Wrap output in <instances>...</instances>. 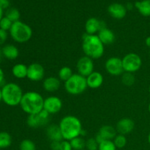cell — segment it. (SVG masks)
Masks as SVG:
<instances>
[{"instance_id":"cell-1","label":"cell","mask_w":150,"mask_h":150,"mask_svg":"<svg viewBox=\"0 0 150 150\" xmlns=\"http://www.w3.org/2000/svg\"><path fill=\"white\" fill-rule=\"evenodd\" d=\"M82 50L85 56L98 59L103 56L105 46L97 35H88L85 33L82 40Z\"/></svg>"},{"instance_id":"cell-2","label":"cell","mask_w":150,"mask_h":150,"mask_svg":"<svg viewBox=\"0 0 150 150\" xmlns=\"http://www.w3.org/2000/svg\"><path fill=\"white\" fill-rule=\"evenodd\" d=\"M59 126L64 140L71 141L75 138L81 136L83 131L80 120L73 115H67L63 117Z\"/></svg>"},{"instance_id":"cell-3","label":"cell","mask_w":150,"mask_h":150,"mask_svg":"<svg viewBox=\"0 0 150 150\" xmlns=\"http://www.w3.org/2000/svg\"><path fill=\"white\" fill-rule=\"evenodd\" d=\"M44 98L38 92L29 91L23 93L20 106L28 115L36 114L43 110Z\"/></svg>"},{"instance_id":"cell-4","label":"cell","mask_w":150,"mask_h":150,"mask_svg":"<svg viewBox=\"0 0 150 150\" xmlns=\"http://www.w3.org/2000/svg\"><path fill=\"white\" fill-rule=\"evenodd\" d=\"M2 101L9 106L14 107L20 105L23 93L21 87L17 83H8L1 88Z\"/></svg>"},{"instance_id":"cell-5","label":"cell","mask_w":150,"mask_h":150,"mask_svg":"<svg viewBox=\"0 0 150 150\" xmlns=\"http://www.w3.org/2000/svg\"><path fill=\"white\" fill-rule=\"evenodd\" d=\"M32 29L26 23L18 21L14 22L10 29V34L14 41L18 43H25L32 37Z\"/></svg>"},{"instance_id":"cell-6","label":"cell","mask_w":150,"mask_h":150,"mask_svg":"<svg viewBox=\"0 0 150 150\" xmlns=\"http://www.w3.org/2000/svg\"><path fill=\"white\" fill-rule=\"evenodd\" d=\"M86 78L79 73L73 74L64 82V88L67 92L72 95H79L85 92L87 88Z\"/></svg>"},{"instance_id":"cell-7","label":"cell","mask_w":150,"mask_h":150,"mask_svg":"<svg viewBox=\"0 0 150 150\" xmlns=\"http://www.w3.org/2000/svg\"><path fill=\"white\" fill-rule=\"evenodd\" d=\"M122 66L126 73H134L139 71L142 65V60L140 56L135 53H129L122 59Z\"/></svg>"},{"instance_id":"cell-8","label":"cell","mask_w":150,"mask_h":150,"mask_svg":"<svg viewBox=\"0 0 150 150\" xmlns=\"http://www.w3.org/2000/svg\"><path fill=\"white\" fill-rule=\"evenodd\" d=\"M50 120V114L45 110L36 114L28 115L26 123L28 126L32 128H38L46 125Z\"/></svg>"},{"instance_id":"cell-9","label":"cell","mask_w":150,"mask_h":150,"mask_svg":"<svg viewBox=\"0 0 150 150\" xmlns=\"http://www.w3.org/2000/svg\"><path fill=\"white\" fill-rule=\"evenodd\" d=\"M105 68L107 73L113 76H122L124 73L122 59L120 57H112L106 60Z\"/></svg>"},{"instance_id":"cell-10","label":"cell","mask_w":150,"mask_h":150,"mask_svg":"<svg viewBox=\"0 0 150 150\" xmlns=\"http://www.w3.org/2000/svg\"><path fill=\"white\" fill-rule=\"evenodd\" d=\"M94 67L93 59L86 56L81 57L76 64L78 73L86 78L94 72Z\"/></svg>"},{"instance_id":"cell-11","label":"cell","mask_w":150,"mask_h":150,"mask_svg":"<svg viewBox=\"0 0 150 150\" xmlns=\"http://www.w3.org/2000/svg\"><path fill=\"white\" fill-rule=\"evenodd\" d=\"M62 108V101L59 97L49 96L44 99L43 109L48 114H55L59 112Z\"/></svg>"},{"instance_id":"cell-12","label":"cell","mask_w":150,"mask_h":150,"mask_svg":"<svg viewBox=\"0 0 150 150\" xmlns=\"http://www.w3.org/2000/svg\"><path fill=\"white\" fill-rule=\"evenodd\" d=\"M45 76V69L40 63H32L28 66L27 79L32 81L38 82L42 80Z\"/></svg>"},{"instance_id":"cell-13","label":"cell","mask_w":150,"mask_h":150,"mask_svg":"<svg viewBox=\"0 0 150 150\" xmlns=\"http://www.w3.org/2000/svg\"><path fill=\"white\" fill-rule=\"evenodd\" d=\"M104 27H105L104 22L96 18H89L85 23V31L88 35H96Z\"/></svg>"},{"instance_id":"cell-14","label":"cell","mask_w":150,"mask_h":150,"mask_svg":"<svg viewBox=\"0 0 150 150\" xmlns=\"http://www.w3.org/2000/svg\"><path fill=\"white\" fill-rule=\"evenodd\" d=\"M135 127V123L131 119L122 118L119 120L116 125V130L119 134L125 135L129 134L133 130Z\"/></svg>"},{"instance_id":"cell-15","label":"cell","mask_w":150,"mask_h":150,"mask_svg":"<svg viewBox=\"0 0 150 150\" xmlns=\"http://www.w3.org/2000/svg\"><path fill=\"white\" fill-rule=\"evenodd\" d=\"M127 8L125 6L120 3H113L108 7V13L110 16L115 19L124 18L127 14Z\"/></svg>"},{"instance_id":"cell-16","label":"cell","mask_w":150,"mask_h":150,"mask_svg":"<svg viewBox=\"0 0 150 150\" xmlns=\"http://www.w3.org/2000/svg\"><path fill=\"white\" fill-rule=\"evenodd\" d=\"M104 81V78L102 73L99 72L94 71L89 76L86 77L87 86L90 89H98L103 85Z\"/></svg>"},{"instance_id":"cell-17","label":"cell","mask_w":150,"mask_h":150,"mask_svg":"<svg viewBox=\"0 0 150 150\" xmlns=\"http://www.w3.org/2000/svg\"><path fill=\"white\" fill-rule=\"evenodd\" d=\"M61 85V81L59 78L49 76L45 79L42 82V87L46 92H54L58 90Z\"/></svg>"},{"instance_id":"cell-18","label":"cell","mask_w":150,"mask_h":150,"mask_svg":"<svg viewBox=\"0 0 150 150\" xmlns=\"http://www.w3.org/2000/svg\"><path fill=\"white\" fill-rule=\"evenodd\" d=\"M97 35L104 45H110V44L113 43L116 38L115 34L111 29H108L107 27H104L102 29H100V31L98 32Z\"/></svg>"},{"instance_id":"cell-19","label":"cell","mask_w":150,"mask_h":150,"mask_svg":"<svg viewBox=\"0 0 150 150\" xmlns=\"http://www.w3.org/2000/svg\"><path fill=\"white\" fill-rule=\"evenodd\" d=\"M46 135L51 142H62L64 140L59 126L57 125L48 126L46 129Z\"/></svg>"},{"instance_id":"cell-20","label":"cell","mask_w":150,"mask_h":150,"mask_svg":"<svg viewBox=\"0 0 150 150\" xmlns=\"http://www.w3.org/2000/svg\"><path fill=\"white\" fill-rule=\"evenodd\" d=\"M3 57L9 60H15L19 55V51L16 46L12 44H7L4 45L1 49Z\"/></svg>"},{"instance_id":"cell-21","label":"cell","mask_w":150,"mask_h":150,"mask_svg":"<svg viewBox=\"0 0 150 150\" xmlns=\"http://www.w3.org/2000/svg\"><path fill=\"white\" fill-rule=\"evenodd\" d=\"M117 130L111 125H103L100 128L98 134L104 140H113L117 136Z\"/></svg>"},{"instance_id":"cell-22","label":"cell","mask_w":150,"mask_h":150,"mask_svg":"<svg viewBox=\"0 0 150 150\" xmlns=\"http://www.w3.org/2000/svg\"><path fill=\"white\" fill-rule=\"evenodd\" d=\"M28 66L23 63L15 64L12 68V73L16 79H23L27 77Z\"/></svg>"},{"instance_id":"cell-23","label":"cell","mask_w":150,"mask_h":150,"mask_svg":"<svg viewBox=\"0 0 150 150\" xmlns=\"http://www.w3.org/2000/svg\"><path fill=\"white\" fill-rule=\"evenodd\" d=\"M134 6L143 16H150V0L136 1Z\"/></svg>"},{"instance_id":"cell-24","label":"cell","mask_w":150,"mask_h":150,"mask_svg":"<svg viewBox=\"0 0 150 150\" xmlns=\"http://www.w3.org/2000/svg\"><path fill=\"white\" fill-rule=\"evenodd\" d=\"M74 73H73V70L70 68V67H67V66H64L60 68V70H59L58 73V77L59 79L62 81H67L70 77H71Z\"/></svg>"},{"instance_id":"cell-25","label":"cell","mask_w":150,"mask_h":150,"mask_svg":"<svg viewBox=\"0 0 150 150\" xmlns=\"http://www.w3.org/2000/svg\"><path fill=\"white\" fill-rule=\"evenodd\" d=\"M12 144V137L7 132H0V149L9 147Z\"/></svg>"},{"instance_id":"cell-26","label":"cell","mask_w":150,"mask_h":150,"mask_svg":"<svg viewBox=\"0 0 150 150\" xmlns=\"http://www.w3.org/2000/svg\"><path fill=\"white\" fill-rule=\"evenodd\" d=\"M70 142L71 144L73 150H83L86 147V141L81 136L75 138L70 141Z\"/></svg>"},{"instance_id":"cell-27","label":"cell","mask_w":150,"mask_h":150,"mask_svg":"<svg viewBox=\"0 0 150 150\" xmlns=\"http://www.w3.org/2000/svg\"><path fill=\"white\" fill-rule=\"evenodd\" d=\"M5 17H7V18L10 19L13 23L18 21L21 17L20 12L18 11V9L14 8V7L8 8L7 10V11H6Z\"/></svg>"},{"instance_id":"cell-28","label":"cell","mask_w":150,"mask_h":150,"mask_svg":"<svg viewBox=\"0 0 150 150\" xmlns=\"http://www.w3.org/2000/svg\"><path fill=\"white\" fill-rule=\"evenodd\" d=\"M121 81L122 83L124 85H125V86H130L133 84H134L135 81H136V78H135L133 73L124 72L123 74L122 75Z\"/></svg>"},{"instance_id":"cell-29","label":"cell","mask_w":150,"mask_h":150,"mask_svg":"<svg viewBox=\"0 0 150 150\" xmlns=\"http://www.w3.org/2000/svg\"><path fill=\"white\" fill-rule=\"evenodd\" d=\"M114 144L117 146V149H122L127 144V139H126L125 136L122 134H117L115 136L114 139H113Z\"/></svg>"},{"instance_id":"cell-30","label":"cell","mask_w":150,"mask_h":150,"mask_svg":"<svg viewBox=\"0 0 150 150\" xmlns=\"http://www.w3.org/2000/svg\"><path fill=\"white\" fill-rule=\"evenodd\" d=\"M19 149L20 150H36V145L33 141L30 139H24L20 143Z\"/></svg>"},{"instance_id":"cell-31","label":"cell","mask_w":150,"mask_h":150,"mask_svg":"<svg viewBox=\"0 0 150 150\" xmlns=\"http://www.w3.org/2000/svg\"><path fill=\"white\" fill-rule=\"evenodd\" d=\"M117 146L112 140H104L99 144L98 150H117Z\"/></svg>"},{"instance_id":"cell-32","label":"cell","mask_w":150,"mask_h":150,"mask_svg":"<svg viewBox=\"0 0 150 150\" xmlns=\"http://www.w3.org/2000/svg\"><path fill=\"white\" fill-rule=\"evenodd\" d=\"M13 22L10 20L9 18H7V17H3L1 18V20L0 21V29H2V30L6 31H10V29H11L12 25H13Z\"/></svg>"},{"instance_id":"cell-33","label":"cell","mask_w":150,"mask_h":150,"mask_svg":"<svg viewBox=\"0 0 150 150\" xmlns=\"http://www.w3.org/2000/svg\"><path fill=\"white\" fill-rule=\"evenodd\" d=\"M99 144L97 142L95 138H89L86 141V150H98Z\"/></svg>"},{"instance_id":"cell-34","label":"cell","mask_w":150,"mask_h":150,"mask_svg":"<svg viewBox=\"0 0 150 150\" xmlns=\"http://www.w3.org/2000/svg\"><path fill=\"white\" fill-rule=\"evenodd\" d=\"M59 150H73L70 141L62 140L60 142Z\"/></svg>"},{"instance_id":"cell-35","label":"cell","mask_w":150,"mask_h":150,"mask_svg":"<svg viewBox=\"0 0 150 150\" xmlns=\"http://www.w3.org/2000/svg\"><path fill=\"white\" fill-rule=\"evenodd\" d=\"M7 39V32L0 29V45H3Z\"/></svg>"},{"instance_id":"cell-36","label":"cell","mask_w":150,"mask_h":150,"mask_svg":"<svg viewBox=\"0 0 150 150\" xmlns=\"http://www.w3.org/2000/svg\"><path fill=\"white\" fill-rule=\"evenodd\" d=\"M10 5V0H0V7L1 9H8Z\"/></svg>"},{"instance_id":"cell-37","label":"cell","mask_w":150,"mask_h":150,"mask_svg":"<svg viewBox=\"0 0 150 150\" xmlns=\"http://www.w3.org/2000/svg\"><path fill=\"white\" fill-rule=\"evenodd\" d=\"M60 142H51L50 148L51 150H59Z\"/></svg>"},{"instance_id":"cell-38","label":"cell","mask_w":150,"mask_h":150,"mask_svg":"<svg viewBox=\"0 0 150 150\" xmlns=\"http://www.w3.org/2000/svg\"><path fill=\"white\" fill-rule=\"evenodd\" d=\"M4 71L2 70V69L0 67V83L4 81Z\"/></svg>"},{"instance_id":"cell-39","label":"cell","mask_w":150,"mask_h":150,"mask_svg":"<svg viewBox=\"0 0 150 150\" xmlns=\"http://www.w3.org/2000/svg\"><path fill=\"white\" fill-rule=\"evenodd\" d=\"M145 43H146V46L149 47L150 48V36L147 37V38H146V40H145Z\"/></svg>"},{"instance_id":"cell-40","label":"cell","mask_w":150,"mask_h":150,"mask_svg":"<svg viewBox=\"0 0 150 150\" xmlns=\"http://www.w3.org/2000/svg\"><path fill=\"white\" fill-rule=\"evenodd\" d=\"M133 4H131V3H128V4H127V7H126V8H127V10H132V8H133Z\"/></svg>"},{"instance_id":"cell-41","label":"cell","mask_w":150,"mask_h":150,"mask_svg":"<svg viewBox=\"0 0 150 150\" xmlns=\"http://www.w3.org/2000/svg\"><path fill=\"white\" fill-rule=\"evenodd\" d=\"M3 18V9H1L0 7V21L1 20V18Z\"/></svg>"},{"instance_id":"cell-42","label":"cell","mask_w":150,"mask_h":150,"mask_svg":"<svg viewBox=\"0 0 150 150\" xmlns=\"http://www.w3.org/2000/svg\"><path fill=\"white\" fill-rule=\"evenodd\" d=\"M2 100V94H1V89H0V102Z\"/></svg>"},{"instance_id":"cell-43","label":"cell","mask_w":150,"mask_h":150,"mask_svg":"<svg viewBox=\"0 0 150 150\" xmlns=\"http://www.w3.org/2000/svg\"><path fill=\"white\" fill-rule=\"evenodd\" d=\"M2 57H3L2 51H1V49H0V61L1 60V58H2Z\"/></svg>"},{"instance_id":"cell-44","label":"cell","mask_w":150,"mask_h":150,"mask_svg":"<svg viewBox=\"0 0 150 150\" xmlns=\"http://www.w3.org/2000/svg\"><path fill=\"white\" fill-rule=\"evenodd\" d=\"M148 142H149V144H150V133H149V136H148Z\"/></svg>"},{"instance_id":"cell-45","label":"cell","mask_w":150,"mask_h":150,"mask_svg":"<svg viewBox=\"0 0 150 150\" xmlns=\"http://www.w3.org/2000/svg\"><path fill=\"white\" fill-rule=\"evenodd\" d=\"M148 109H149V112L150 113V103L149 104V106H148Z\"/></svg>"},{"instance_id":"cell-46","label":"cell","mask_w":150,"mask_h":150,"mask_svg":"<svg viewBox=\"0 0 150 150\" xmlns=\"http://www.w3.org/2000/svg\"><path fill=\"white\" fill-rule=\"evenodd\" d=\"M149 94H150V86H149Z\"/></svg>"},{"instance_id":"cell-47","label":"cell","mask_w":150,"mask_h":150,"mask_svg":"<svg viewBox=\"0 0 150 150\" xmlns=\"http://www.w3.org/2000/svg\"><path fill=\"white\" fill-rule=\"evenodd\" d=\"M149 56H150V51H149Z\"/></svg>"},{"instance_id":"cell-48","label":"cell","mask_w":150,"mask_h":150,"mask_svg":"<svg viewBox=\"0 0 150 150\" xmlns=\"http://www.w3.org/2000/svg\"><path fill=\"white\" fill-rule=\"evenodd\" d=\"M83 150H86V149H83Z\"/></svg>"}]
</instances>
